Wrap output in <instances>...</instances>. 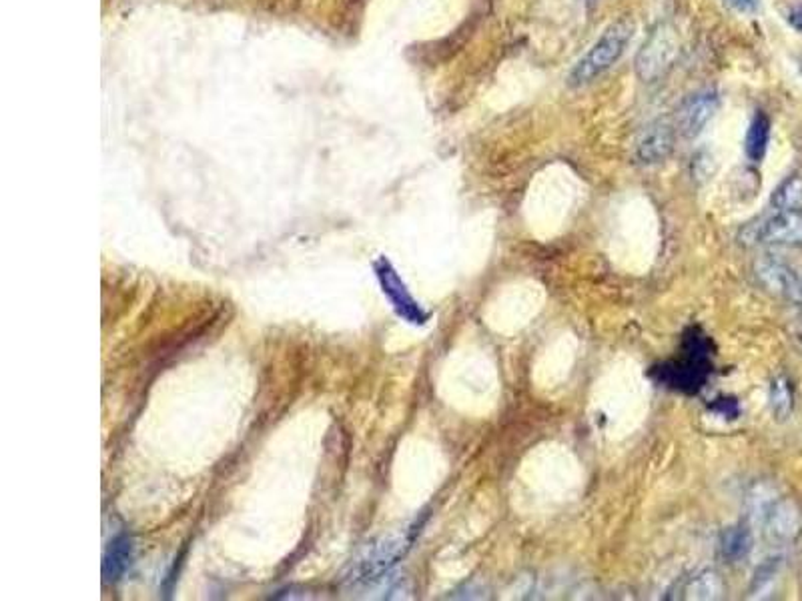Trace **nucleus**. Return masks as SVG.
<instances>
[{
	"instance_id": "f03ea898",
	"label": "nucleus",
	"mask_w": 802,
	"mask_h": 601,
	"mask_svg": "<svg viewBox=\"0 0 802 601\" xmlns=\"http://www.w3.org/2000/svg\"><path fill=\"white\" fill-rule=\"evenodd\" d=\"M680 55V40L674 26L658 24L636 55V75L640 81L654 83L674 67Z\"/></svg>"
},
{
	"instance_id": "2eb2a0df",
	"label": "nucleus",
	"mask_w": 802,
	"mask_h": 601,
	"mask_svg": "<svg viewBox=\"0 0 802 601\" xmlns=\"http://www.w3.org/2000/svg\"><path fill=\"white\" fill-rule=\"evenodd\" d=\"M772 209H795L802 207V176L790 175L784 179L770 199Z\"/></svg>"
},
{
	"instance_id": "a211bd4d",
	"label": "nucleus",
	"mask_w": 802,
	"mask_h": 601,
	"mask_svg": "<svg viewBox=\"0 0 802 601\" xmlns=\"http://www.w3.org/2000/svg\"><path fill=\"white\" fill-rule=\"evenodd\" d=\"M730 3H733L738 11H743V13H752L758 6V0H730Z\"/></svg>"
},
{
	"instance_id": "f257e3e1",
	"label": "nucleus",
	"mask_w": 802,
	"mask_h": 601,
	"mask_svg": "<svg viewBox=\"0 0 802 601\" xmlns=\"http://www.w3.org/2000/svg\"><path fill=\"white\" fill-rule=\"evenodd\" d=\"M634 34V24L628 19H618L612 22L602 32V37L590 49L584 57L578 60V65L572 68L568 85L570 86H584L596 81L604 75L608 68H612L628 49Z\"/></svg>"
},
{
	"instance_id": "6e6552de",
	"label": "nucleus",
	"mask_w": 802,
	"mask_h": 601,
	"mask_svg": "<svg viewBox=\"0 0 802 601\" xmlns=\"http://www.w3.org/2000/svg\"><path fill=\"white\" fill-rule=\"evenodd\" d=\"M418 534H419V525L408 529V532L398 535V537L387 539V542H383L382 545H377L375 550L369 553L364 561H361V568H359L361 579L364 581L377 579L379 576H382V573L390 570L393 563H398L403 555L408 553V550L411 547L413 539H416Z\"/></svg>"
},
{
	"instance_id": "aec40b11",
	"label": "nucleus",
	"mask_w": 802,
	"mask_h": 601,
	"mask_svg": "<svg viewBox=\"0 0 802 601\" xmlns=\"http://www.w3.org/2000/svg\"><path fill=\"white\" fill-rule=\"evenodd\" d=\"M798 339L802 341V319H800V325H798Z\"/></svg>"
},
{
	"instance_id": "4468645a",
	"label": "nucleus",
	"mask_w": 802,
	"mask_h": 601,
	"mask_svg": "<svg viewBox=\"0 0 802 601\" xmlns=\"http://www.w3.org/2000/svg\"><path fill=\"white\" fill-rule=\"evenodd\" d=\"M680 594L684 599H716L722 594V581L718 573L710 570L700 571L684 581Z\"/></svg>"
},
{
	"instance_id": "6ab92c4d",
	"label": "nucleus",
	"mask_w": 802,
	"mask_h": 601,
	"mask_svg": "<svg viewBox=\"0 0 802 601\" xmlns=\"http://www.w3.org/2000/svg\"><path fill=\"white\" fill-rule=\"evenodd\" d=\"M795 300H797V303L802 305V275L798 277V287H797V297H795Z\"/></svg>"
},
{
	"instance_id": "7ed1b4c3",
	"label": "nucleus",
	"mask_w": 802,
	"mask_h": 601,
	"mask_svg": "<svg viewBox=\"0 0 802 601\" xmlns=\"http://www.w3.org/2000/svg\"><path fill=\"white\" fill-rule=\"evenodd\" d=\"M744 245L795 247L802 243V207L774 209V213L740 233Z\"/></svg>"
},
{
	"instance_id": "ddd939ff",
	"label": "nucleus",
	"mask_w": 802,
	"mask_h": 601,
	"mask_svg": "<svg viewBox=\"0 0 802 601\" xmlns=\"http://www.w3.org/2000/svg\"><path fill=\"white\" fill-rule=\"evenodd\" d=\"M720 550L730 563L743 561L752 550V534L746 525L728 527L720 539Z\"/></svg>"
},
{
	"instance_id": "1a4fd4ad",
	"label": "nucleus",
	"mask_w": 802,
	"mask_h": 601,
	"mask_svg": "<svg viewBox=\"0 0 802 601\" xmlns=\"http://www.w3.org/2000/svg\"><path fill=\"white\" fill-rule=\"evenodd\" d=\"M676 140V129L666 121L650 122L642 129L636 140V158L642 165L664 163L672 155Z\"/></svg>"
},
{
	"instance_id": "dca6fc26",
	"label": "nucleus",
	"mask_w": 802,
	"mask_h": 601,
	"mask_svg": "<svg viewBox=\"0 0 802 601\" xmlns=\"http://www.w3.org/2000/svg\"><path fill=\"white\" fill-rule=\"evenodd\" d=\"M770 408L779 421L787 419L792 411V387L787 377H777L770 385Z\"/></svg>"
},
{
	"instance_id": "9b49d317",
	"label": "nucleus",
	"mask_w": 802,
	"mask_h": 601,
	"mask_svg": "<svg viewBox=\"0 0 802 601\" xmlns=\"http://www.w3.org/2000/svg\"><path fill=\"white\" fill-rule=\"evenodd\" d=\"M133 563V542L131 537L121 534L111 542L109 552L104 553L103 563V576L107 581H117L122 573L129 570V565Z\"/></svg>"
},
{
	"instance_id": "0eeeda50",
	"label": "nucleus",
	"mask_w": 802,
	"mask_h": 601,
	"mask_svg": "<svg viewBox=\"0 0 802 601\" xmlns=\"http://www.w3.org/2000/svg\"><path fill=\"white\" fill-rule=\"evenodd\" d=\"M718 111V94L714 91H700L689 96L676 111V129L686 139L698 137L708 125L714 112Z\"/></svg>"
},
{
	"instance_id": "f3484780",
	"label": "nucleus",
	"mask_w": 802,
	"mask_h": 601,
	"mask_svg": "<svg viewBox=\"0 0 802 601\" xmlns=\"http://www.w3.org/2000/svg\"><path fill=\"white\" fill-rule=\"evenodd\" d=\"M788 22H790L792 29H797V31L802 32V4L792 8L790 14H788Z\"/></svg>"
},
{
	"instance_id": "39448f33",
	"label": "nucleus",
	"mask_w": 802,
	"mask_h": 601,
	"mask_svg": "<svg viewBox=\"0 0 802 601\" xmlns=\"http://www.w3.org/2000/svg\"><path fill=\"white\" fill-rule=\"evenodd\" d=\"M374 267H375V275L379 279V285H382L383 293L387 295V299H390V303L393 305L395 313H398L401 319H405L411 325H424L429 315L418 305V300L410 295L408 287H405V283L400 279L398 271L392 267V263L385 257H379Z\"/></svg>"
},
{
	"instance_id": "9d476101",
	"label": "nucleus",
	"mask_w": 802,
	"mask_h": 601,
	"mask_svg": "<svg viewBox=\"0 0 802 601\" xmlns=\"http://www.w3.org/2000/svg\"><path fill=\"white\" fill-rule=\"evenodd\" d=\"M756 273L764 285L774 291V293L795 300L800 275L797 271H792L788 265H784L782 261H777L772 257H766L756 265Z\"/></svg>"
},
{
	"instance_id": "f8f14e48",
	"label": "nucleus",
	"mask_w": 802,
	"mask_h": 601,
	"mask_svg": "<svg viewBox=\"0 0 802 601\" xmlns=\"http://www.w3.org/2000/svg\"><path fill=\"white\" fill-rule=\"evenodd\" d=\"M769 140H770V119L766 117V112L758 111L746 132V145H744L746 157L751 158L752 163H761L766 155V148H769Z\"/></svg>"
},
{
	"instance_id": "20e7f679",
	"label": "nucleus",
	"mask_w": 802,
	"mask_h": 601,
	"mask_svg": "<svg viewBox=\"0 0 802 601\" xmlns=\"http://www.w3.org/2000/svg\"><path fill=\"white\" fill-rule=\"evenodd\" d=\"M686 357L676 361L674 365L662 369V379L670 387L680 389L686 393H696L707 381L710 363H708V347L702 335L692 329L686 341Z\"/></svg>"
},
{
	"instance_id": "423d86ee",
	"label": "nucleus",
	"mask_w": 802,
	"mask_h": 601,
	"mask_svg": "<svg viewBox=\"0 0 802 601\" xmlns=\"http://www.w3.org/2000/svg\"><path fill=\"white\" fill-rule=\"evenodd\" d=\"M756 516L772 542H790L800 532V516L790 501L754 498Z\"/></svg>"
}]
</instances>
